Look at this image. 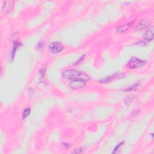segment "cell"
<instances>
[{
  "instance_id": "ba28073f",
  "label": "cell",
  "mask_w": 154,
  "mask_h": 154,
  "mask_svg": "<svg viewBox=\"0 0 154 154\" xmlns=\"http://www.w3.org/2000/svg\"><path fill=\"white\" fill-rule=\"evenodd\" d=\"M134 23V21H132V22H131V23H129L128 24H124L123 25L118 27L116 28L117 32L119 33H122L128 30H129V28H131L132 26Z\"/></svg>"
},
{
  "instance_id": "6da1fadb",
  "label": "cell",
  "mask_w": 154,
  "mask_h": 154,
  "mask_svg": "<svg viewBox=\"0 0 154 154\" xmlns=\"http://www.w3.org/2000/svg\"><path fill=\"white\" fill-rule=\"evenodd\" d=\"M62 76L64 78L68 80H82L86 82L90 80V76L82 72L74 70V69H69L65 71Z\"/></svg>"
},
{
  "instance_id": "277c9868",
  "label": "cell",
  "mask_w": 154,
  "mask_h": 154,
  "mask_svg": "<svg viewBox=\"0 0 154 154\" xmlns=\"http://www.w3.org/2000/svg\"><path fill=\"white\" fill-rule=\"evenodd\" d=\"M86 84V82L82 80H72L69 83V86L74 90H78L83 88Z\"/></svg>"
},
{
  "instance_id": "4fadbf2b",
  "label": "cell",
  "mask_w": 154,
  "mask_h": 154,
  "mask_svg": "<svg viewBox=\"0 0 154 154\" xmlns=\"http://www.w3.org/2000/svg\"><path fill=\"white\" fill-rule=\"evenodd\" d=\"M124 143V142H121V143H119V144H118L116 146V147L114 148V150H113V153H114L115 152H117V150L119 149V147L123 145Z\"/></svg>"
},
{
  "instance_id": "8fae6325",
  "label": "cell",
  "mask_w": 154,
  "mask_h": 154,
  "mask_svg": "<svg viewBox=\"0 0 154 154\" xmlns=\"http://www.w3.org/2000/svg\"><path fill=\"white\" fill-rule=\"evenodd\" d=\"M30 111H31V110L30 108H27L24 110V111L23 113V115H22L23 119H25L26 118H27L28 116L30 113Z\"/></svg>"
},
{
  "instance_id": "5b68a950",
  "label": "cell",
  "mask_w": 154,
  "mask_h": 154,
  "mask_svg": "<svg viewBox=\"0 0 154 154\" xmlns=\"http://www.w3.org/2000/svg\"><path fill=\"white\" fill-rule=\"evenodd\" d=\"M150 25V21L147 19H144L141 21L136 27L135 30L137 31H142L146 29Z\"/></svg>"
},
{
  "instance_id": "9c48e42d",
  "label": "cell",
  "mask_w": 154,
  "mask_h": 154,
  "mask_svg": "<svg viewBox=\"0 0 154 154\" xmlns=\"http://www.w3.org/2000/svg\"><path fill=\"white\" fill-rule=\"evenodd\" d=\"M117 76V74H114V75H113L111 76H107V78H104V79H102V80H100V83H108L111 81H112L116 76Z\"/></svg>"
},
{
  "instance_id": "3957f363",
  "label": "cell",
  "mask_w": 154,
  "mask_h": 154,
  "mask_svg": "<svg viewBox=\"0 0 154 154\" xmlns=\"http://www.w3.org/2000/svg\"><path fill=\"white\" fill-rule=\"evenodd\" d=\"M64 49L63 44L59 42H54L49 44V51L51 53L56 54L62 52Z\"/></svg>"
},
{
  "instance_id": "7a4b0ae2",
  "label": "cell",
  "mask_w": 154,
  "mask_h": 154,
  "mask_svg": "<svg viewBox=\"0 0 154 154\" xmlns=\"http://www.w3.org/2000/svg\"><path fill=\"white\" fill-rule=\"evenodd\" d=\"M146 62L142 60L137 57H132L127 63V67L130 69H137L143 66Z\"/></svg>"
},
{
  "instance_id": "52a82bcc",
  "label": "cell",
  "mask_w": 154,
  "mask_h": 154,
  "mask_svg": "<svg viewBox=\"0 0 154 154\" xmlns=\"http://www.w3.org/2000/svg\"><path fill=\"white\" fill-rule=\"evenodd\" d=\"M153 35H154V30H153V27H151L148 29L145 33L143 37L145 38V41H151L153 40Z\"/></svg>"
},
{
  "instance_id": "7c38bea8",
  "label": "cell",
  "mask_w": 154,
  "mask_h": 154,
  "mask_svg": "<svg viewBox=\"0 0 154 154\" xmlns=\"http://www.w3.org/2000/svg\"><path fill=\"white\" fill-rule=\"evenodd\" d=\"M140 87H141V85H140V84H135V85H133V86H131L130 87H129V88L125 89V91H128V92H129V91H134V90H138L139 89H140Z\"/></svg>"
},
{
  "instance_id": "8992f818",
  "label": "cell",
  "mask_w": 154,
  "mask_h": 154,
  "mask_svg": "<svg viewBox=\"0 0 154 154\" xmlns=\"http://www.w3.org/2000/svg\"><path fill=\"white\" fill-rule=\"evenodd\" d=\"M13 1H5L2 7V12L4 13H8L11 12L13 7Z\"/></svg>"
},
{
  "instance_id": "30bf717a",
  "label": "cell",
  "mask_w": 154,
  "mask_h": 154,
  "mask_svg": "<svg viewBox=\"0 0 154 154\" xmlns=\"http://www.w3.org/2000/svg\"><path fill=\"white\" fill-rule=\"evenodd\" d=\"M20 46V44L19 43H15L14 44V46H13V49H12V56H11V58H12V60H13L14 59V56L15 55V52L17 49V48Z\"/></svg>"
},
{
  "instance_id": "5bb4252c",
  "label": "cell",
  "mask_w": 154,
  "mask_h": 154,
  "mask_svg": "<svg viewBox=\"0 0 154 154\" xmlns=\"http://www.w3.org/2000/svg\"><path fill=\"white\" fill-rule=\"evenodd\" d=\"M84 150V149H83V148H81V149H75V150L72 151L71 153H81L82 152H83Z\"/></svg>"
}]
</instances>
